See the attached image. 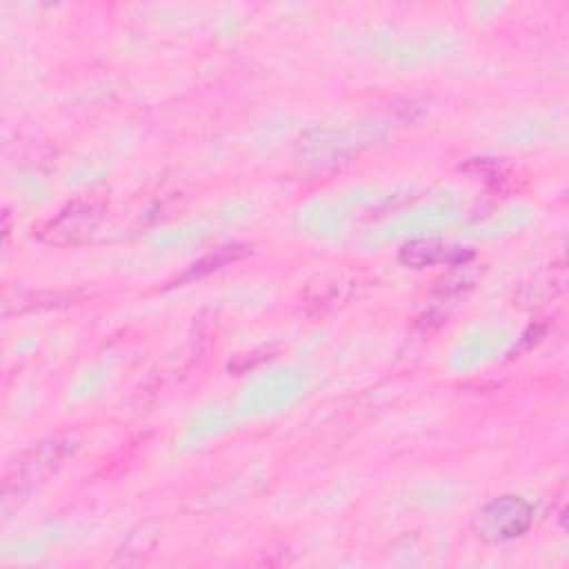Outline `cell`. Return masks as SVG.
<instances>
[{
  "label": "cell",
  "mask_w": 569,
  "mask_h": 569,
  "mask_svg": "<svg viewBox=\"0 0 569 569\" xmlns=\"http://www.w3.org/2000/svg\"><path fill=\"white\" fill-rule=\"evenodd\" d=\"M100 218L102 207L96 200H73L42 224L40 238L56 247L78 244L96 231Z\"/></svg>",
  "instance_id": "6da1fadb"
}]
</instances>
